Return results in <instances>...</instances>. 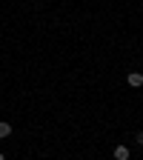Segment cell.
I'll list each match as a JSON object with an SVG mask.
<instances>
[{"label": "cell", "instance_id": "cell-1", "mask_svg": "<svg viewBox=\"0 0 143 160\" xmlns=\"http://www.w3.org/2000/svg\"><path fill=\"white\" fill-rule=\"evenodd\" d=\"M112 154H115V160H129V157H132V152H129V146H123V143H117Z\"/></svg>", "mask_w": 143, "mask_h": 160}, {"label": "cell", "instance_id": "cell-2", "mask_svg": "<svg viewBox=\"0 0 143 160\" xmlns=\"http://www.w3.org/2000/svg\"><path fill=\"white\" fill-rule=\"evenodd\" d=\"M126 83H129L132 89H140V86H143V74H140V72H129V77H126Z\"/></svg>", "mask_w": 143, "mask_h": 160}, {"label": "cell", "instance_id": "cell-3", "mask_svg": "<svg viewBox=\"0 0 143 160\" xmlns=\"http://www.w3.org/2000/svg\"><path fill=\"white\" fill-rule=\"evenodd\" d=\"M12 134V123H6V120H0V137H9Z\"/></svg>", "mask_w": 143, "mask_h": 160}, {"label": "cell", "instance_id": "cell-4", "mask_svg": "<svg viewBox=\"0 0 143 160\" xmlns=\"http://www.w3.org/2000/svg\"><path fill=\"white\" fill-rule=\"evenodd\" d=\"M135 143H137V146H143V132H137V134H135Z\"/></svg>", "mask_w": 143, "mask_h": 160}, {"label": "cell", "instance_id": "cell-5", "mask_svg": "<svg viewBox=\"0 0 143 160\" xmlns=\"http://www.w3.org/2000/svg\"><path fill=\"white\" fill-rule=\"evenodd\" d=\"M0 160H6V157H3V152H0Z\"/></svg>", "mask_w": 143, "mask_h": 160}]
</instances>
